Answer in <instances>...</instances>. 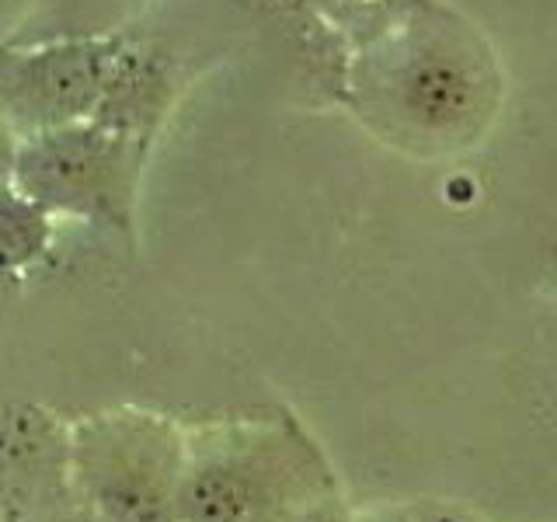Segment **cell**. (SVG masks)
I'll return each mask as SVG.
<instances>
[{
	"label": "cell",
	"mask_w": 557,
	"mask_h": 522,
	"mask_svg": "<svg viewBox=\"0 0 557 522\" xmlns=\"http://www.w3.org/2000/svg\"><path fill=\"white\" fill-rule=\"evenodd\" d=\"M119 46V35H91L0 52V112L17 139L91 119Z\"/></svg>",
	"instance_id": "277c9868"
},
{
	"label": "cell",
	"mask_w": 557,
	"mask_h": 522,
	"mask_svg": "<svg viewBox=\"0 0 557 522\" xmlns=\"http://www.w3.org/2000/svg\"><path fill=\"white\" fill-rule=\"evenodd\" d=\"M342 484L324 446L293 414L185 425L182 522H293Z\"/></svg>",
	"instance_id": "6da1fadb"
},
{
	"label": "cell",
	"mask_w": 557,
	"mask_h": 522,
	"mask_svg": "<svg viewBox=\"0 0 557 522\" xmlns=\"http://www.w3.org/2000/svg\"><path fill=\"white\" fill-rule=\"evenodd\" d=\"M52 237H57V220L11 182L0 185V275H17L42 261Z\"/></svg>",
	"instance_id": "52a82bcc"
},
{
	"label": "cell",
	"mask_w": 557,
	"mask_h": 522,
	"mask_svg": "<svg viewBox=\"0 0 557 522\" xmlns=\"http://www.w3.org/2000/svg\"><path fill=\"white\" fill-rule=\"evenodd\" d=\"M248 4H258V8H293V4H300V0H248Z\"/></svg>",
	"instance_id": "7c38bea8"
},
{
	"label": "cell",
	"mask_w": 557,
	"mask_h": 522,
	"mask_svg": "<svg viewBox=\"0 0 557 522\" xmlns=\"http://www.w3.org/2000/svg\"><path fill=\"white\" fill-rule=\"evenodd\" d=\"M352 522H418L414 505H373V509L352 512Z\"/></svg>",
	"instance_id": "30bf717a"
},
{
	"label": "cell",
	"mask_w": 557,
	"mask_h": 522,
	"mask_svg": "<svg viewBox=\"0 0 557 522\" xmlns=\"http://www.w3.org/2000/svg\"><path fill=\"white\" fill-rule=\"evenodd\" d=\"M174 87H178L174 84V63L164 52L122 39L91 119L101 122L104 129L150 144L157 122L164 119L174 101Z\"/></svg>",
	"instance_id": "5b68a950"
},
{
	"label": "cell",
	"mask_w": 557,
	"mask_h": 522,
	"mask_svg": "<svg viewBox=\"0 0 557 522\" xmlns=\"http://www.w3.org/2000/svg\"><path fill=\"white\" fill-rule=\"evenodd\" d=\"M70 495L98 522H182L185 425L109 408L66 425Z\"/></svg>",
	"instance_id": "7a4b0ae2"
},
{
	"label": "cell",
	"mask_w": 557,
	"mask_h": 522,
	"mask_svg": "<svg viewBox=\"0 0 557 522\" xmlns=\"http://www.w3.org/2000/svg\"><path fill=\"white\" fill-rule=\"evenodd\" d=\"M293 522H352V509H348L345 495H327L318 505H310L307 512H300Z\"/></svg>",
	"instance_id": "9c48e42d"
},
{
	"label": "cell",
	"mask_w": 557,
	"mask_h": 522,
	"mask_svg": "<svg viewBox=\"0 0 557 522\" xmlns=\"http://www.w3.org/2000/svg\"><path fill=\"white\" fill-rule=\"evenodd\" d=\"M394 98L414 126L432 133H449L478 104V84L467 63L440 46H425L397 66Z\"/></svg>",
	"instance_id": "8992f818"
},
{
	"label": "cell",
	"mask_w": 557,
	"mask_h": 522,
	"mask_svg": "<svg viewBox=\"0 0 557 522\" xmlns=\"http://www.w3.org/2000/svg\"><path fill=\"white\" fill-rule=\"evenodd\" d=\"M414 515L418 522H484L478 512H470L463 505H453V501H418Z\"/></svg>",
	"instance_id": "ba28073f"
},
{
	"label": "cell",
	"mask_w": 557,
	"mask_h": 522,
	"mask_svg": "<svg viewBox=\"0 0 557 522\" xmlns=\"http://www.w3.org/2000/svg\"><path fill=\"white\" fill-rule=\"evenodd\" d=\"M17 133L11 129V122H8V115L0 112V185L4 182H11V167H14V157H17Z\"/></svg>",
	"instance_id": "8fae6325"
},
{
	"label": "cell",
	"mask_w": 557,
	"mask_h": 522,
	"mask_svg": "<svg viewBox=\"0 0 557 522\" xmlns=\"http://www.w3.org/2000/svg\"><path fill=\"white\" fill-rule=\"evenodd\" d=\"M147 144L84 119L17 144L11 185L52 220L129 231Z\"/></svg>",
	"instance_id": "3957f363"
}]
</instances>
